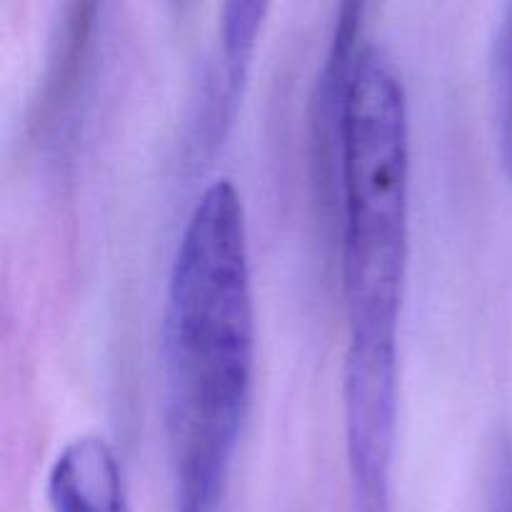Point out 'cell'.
Listing matches in <instances>:
<instances>
[{
    "label": "cell",
    "mask_w": 512,
    "mask_h": 512,
    "mask_svg": "<svg viewBox=\"0 0 512 512\" xmlns=\"http://www.w3.org/2000/svg\"><path fill=\"white\" fill-rule=\"evenodd\" d=\"M238 188L198 195L163 315L165 428L178 512H228L230 470L253 388L255 310Z\"/></svg>",
    "instance_id": "6da1fadb"
},
{
    "label": "cell",
    "mask_w": 512,
    "mask_h": 512,
    "mask_svg": "<svg viewBox=\"0 0 512 512\" xmlns=\"http://www.w3.org/2000/svg\"><path fill=\"white\" fill-rule=\"evenodd\" d=\"M490 88L498 155L503 170L512 178V5L500 15L490 43Z\"/></svg>",
    "instance_id": "5b68a950"
},
{
    "label": "cell",
    "mask_w": 512,
    "mask_h": 512,
    "mask_svg": "<svg viewBox=\"0 0 512 512\" xmlns=\"http://www.w3.org/2000/svg\"><path fill=\"white\" fill-rule=\"evenodd\" d=\"M48 500L53 512H125L113 448L100 435L70 440L50 465Z\"/></svg>",
    "instance_id": "277c9868"
},
{
    "label": "cell",
    "mask_w": 512,
    "mask_h": 512,
    "mask_svg": "<svg viewBox=\"0 0 512 512\" xmlns=\"http://www.w3.org/2000/svg\"><path fill=\"white\" fill-rule=\"evenodd\" d=\"M343 403L355 508L388 512L398 423V345H348Z\"/></svg>",
    "instance_id": "3957f363"
},
{
    "label": "cell",
    "mask_w": 512,
    "mask_h": 512,
    "mask_svg": "<svg viewBox=\"0 0 512 512\" xmlns=\"http://www.w3.org/2000/svg\"><path fill=\"white\" fill-rule=\"evenodd\" d=\"M488 512H512V440L505 438L495 458Z\"/></svg>",
    "instance_id": "8992f818"
},
{
    "label": "cell",
    "mask_w": 512,
    "mask_h": 512,
    "mask_svg": "<svg viewBox=\"0 0 512 512\" xmlns=\"http://www.w3.org/2000/svg\"><path fill=\"white\" fill-rule=\"evenodd\" d=\"M343 293L350 343L398 345L408 260V105L383 48L355 45V18L335 40Z\"/></svg>",
    "instance_id": "7a4b0ae2"
}]
</instances>
